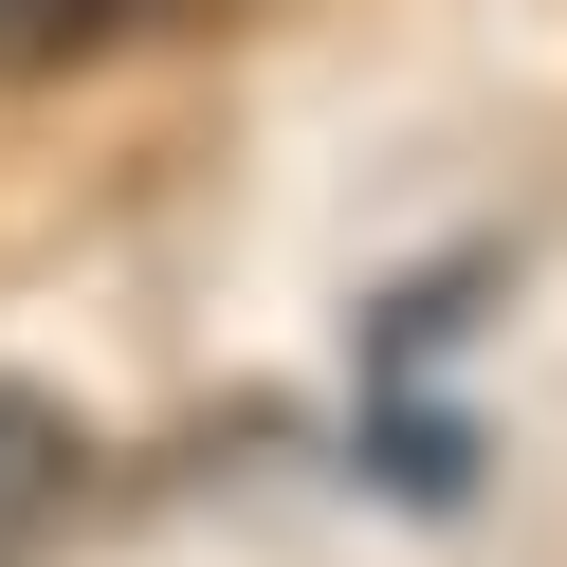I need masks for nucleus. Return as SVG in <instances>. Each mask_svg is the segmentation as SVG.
<instances>
[{
    "instance_id": "7ed1b4c3",
    "label": "nucleus",
    "mask_w": 567,
    "mask_h": 567,
    "mask_svg": "<svg viewBox=\"0 0 567 567\" xmlns=\"http://www.w3.org/2000/svg\"><path fill=\"white\" fill-rule=\"evenodd\" d=\"M147 0H0V74H38V55H92V38H128Z\"/></svg>"
},
{
    "instance_id": "f03ea898",
    "label": "nucleus",
    "mask_w": 567,
    "mask_h": 567,
    "mask_svg": "<svg viewBox=\"0 0 567 567\" xmlns=\"http://www.w3.org/2000/svg\"><path fill=\"white\" fill-rule=\"evenodd\" d=\"M74 476H92V440H74L55 403H38V384H0V567H38V549H55Z\"/></svg>"
},
{
    "instance_id": "f257e3e1",
    "label": "nucleus",
    "mask_w": 567,
    "mask_h": 567,
    "mask_svg": "<svg viewBox=\"0 0 567 567\" xmlns=\"http://www.w3.org/2000/svg\"><path fill=\"white\" fill-rule=\"evenodd\" d=\"M348 457H367L403 513H457V494H476V421H457V403H421L403 367H367V421H348Z\"/></svg>"
}]
</instances>
